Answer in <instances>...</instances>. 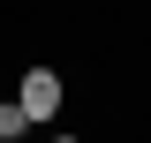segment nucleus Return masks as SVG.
Here are the masks:
<instances>
[{"label":"nucleus","mask_w":151,"mask_h":143,"mask_svg":"<svg viewBox=\"0 0 151 143\" xmlns=\"http://www.w3.org/2000/svg\"><path fill=\"white\" fill-rule=\"evenodd\" d=\"M15 106L30 113V128L53 121V113H60V75H53V68H30V75H23V90H15Z\"/></svg>","instance_id":"nucleus-1"},{"label":"nucleus","mask_w":151,"mask_h":143,"mask_svg":"<svg viewBox=\"0 0 151 143\" xmlns=\"http://www.w3.org/2000/svg\"><path fill=\"white\" fill-rule=\"evenodd\" d=\"M23 136H30V113L8 98V106H0V143H23Z\"/></svg>","instance_id":"nucleus-2"},{"label":"nucleus","mask_w":151,"mask_h":143,"mask_svg":"<svg viewBox=\"0 0 151 143\" xmlns=\"http://www.w3.org/2000/svg\"><path fill=\"white\" fill-rule=\"evenodd\" d=\"M53 143H76V136H53Z\"/></svg>","instance_id":"nucleus-3"}]
</instances>
